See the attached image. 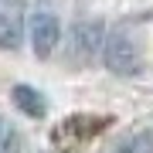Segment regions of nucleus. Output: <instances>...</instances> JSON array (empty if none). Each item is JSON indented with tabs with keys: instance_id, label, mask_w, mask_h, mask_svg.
<instances>
[{
	"instance_id": "obj_7",
	"label": "nucleus",
	"mask_w": 153,
	"mask_h": 153,
	"mask_svg": "<svg viewBox=\"0 0 153 153\" xmlns=\"http://www.w3.org/2000/svg\"><path fill=\"white\" fill-rule=\"evenodd\" d=\"M0 136H4V129H0Z\"/></svg>"
},
{
	"instance_id": "obj_5",
	"label": "nucleus",
	"mask_w": 153,
	"mask_h": 153,
	"mask_svg": "<svg viewBox=\"0 0 153 153\" xmlns=\"http://www.w3.org/2000/svg\"><path fill=\"white\" fill-rule=\"evenodd\" d=\"M14 102L21 105L27 116H34V119H38V116H44V99L34 92L31 85H14Z\"/></svg>"
},
{
	"instance_id": "obj_1",
	"label": "nucleus",
	"mask_w": 153,
	"mask_h": 153,
	"mask_svg": "<svg viewBox=\"0 0 153 153\" xmlns=\"http://www.w3.org/2000/svg\"><path fill=\"white\" fill-rule=\"evenodd\" d=\"M102 58H105V68L112 75H136L140 71V51H136V41L129 38L126 31H112L105 38V48H102Z\"/></svg>"
},
{
	"instance_id": "obj_6",
	"label": "nucleus",
	"mask_w": 153,
	"mask_h": 153,
	"mask_svg": "<svg viewBox=\"0 0 153 153\" xmlns=\"http://www.w3.org/2000/svg\"><path fill=\"white\" fill-rule=\"evenodd\" d=\"M116 153H153V136L150 133H136V136H129L126 143H119Z\"/></svg>"
},
{
	"instance_id": "obj_2",
	"label": "nucleus",
	"mask_w": 153,
	"mask_h": 153,
	"mask_svg": "<svg viewBox=\"0 0 153 153\" xmlns=\"http://www.w3.org/2000/svg\"><path fill=\"white\" fill-rule=\"evenodd\" d=\"M61 41V21L48 4H38L31 10V48L38 58H48Z\"/></svg>"
},
{
	"instance_id": "obj_3",
	"label": "nucleus",
	"mask_w": 153,
	"mask_h": 153,
	"mask_svg": "<svg viewBox=\"0 0 153 153\" xmlns=\"http://www.w3.org/2000/svg\"><path fill=\"white\" fill-rule=\"evenodd\" d=\"M102 48H105V27L99 21H78L71 27V51H75L78 61L95 58Z\"/></svg>"
},
{
	"instance_id": "obj_4",
	"label": "nucleus",
	"mask_w": 153,
	"mask_h": 153,
	"mask_svg": "<svg viewBox=\"0 0 153 153\" xmlns=\"http://www.w3.org/2000/svg\"><path fill=\"white\" fill-rule=\"evenodd\" d=\"M24 38V0L0 4V48H17Z\"/></svg>"
}]
</instances>
